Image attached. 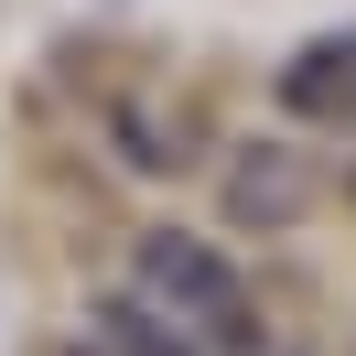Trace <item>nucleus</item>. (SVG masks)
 <instances>
[{
  "mask_svg": "<svg viewBox=\"0 0 356 356\" xmlns=\"http://www.w3.org/2000/svg\"><path fill=\"white\" fill-rule=\"evenodd\" d=\"M130 281H140V302H152V313H184V324H205L227 356L248 346V291H238V270L216 259V238H195V227H140Z\"/></svg>",
  "mask_w": 356,
  "mask_h": 356,
  "instance_id": "obj_1",
  "label": "nucleus"
},
{
  "mask_svg": "<svg viewBox=\"0 0 356 356\" xmlns=\"http://www.w3.org/2000/svg\"><path fill=\"white\" fill-rule=\"evenodd\" d=\"M281 108L313 119V130H356V22L313 33V44L281 65Z\"/></svg>",
  "mask_w": 356,
  "mask_h": 356,
  "instance_id": "obj_2",
  "label": "nucleus"
},
{
  "mask_svg": "<svg viewBox=\"0 0 356 356\" xmlns=\"http://www.w3.org/2000/svg\"><path fill=\"white\" fill-rule=\"evenodd\" d=\"M291 205H302V162L270 152V140H248V152L227 162V216L238 227H281Z\"/></svg>",
  "mask_w": 356,
  "mask_h": 356,
  "instance_id": "obj_3",
  "label": "nucleus"
},
{
  "mask_svg": "<svg viewBox=\"0 0 356 356\" xmlns=\"http://www.w3.org/2000/svg\"><path fill=\"white\" fill-rule=\"evenodd\" d=\"M108 346H119V356H195L152 302H140V291H130V302H108Z\"/></svg>",
  "mask_w": 356,
  "mask_h": 356,
  "instance_id": "obj_4",
  "label": "nucleus"
}]
</instances>
